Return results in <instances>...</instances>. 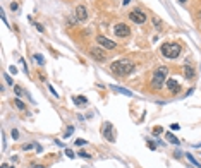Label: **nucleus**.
<instances>
[{
  "mask_svg": "<svg viewBox=\"0 0 201 168\" xmlns=\"http://www.w3.org/2000/svg\"><path fill=\"white\" fill-rule=\"evenodd\" d=\"M110 70L119 77H126L134 70V63L131 60H127V58H119V60L110 63Z\"/></svg>",
  "mask_w": 201,
  "mask_h": 168,
  "instance_id": "obj_1",
  "label": "nucleus"
},
{
  "mask_svg": "<svg viewBox=\"0 0 201 168\" xmlns=\"http://www.w3.org/2000/svg\"><path fill=\"white\" fill-rule=\"evenodd\" d=\"M167 74H169V69L165 67V65L163 67H158L153 72V76H151V88L155 91L162 89L163 84H167Z\"/></svg>",
  "mask_w": 201,
  "mask_h": 168,
  "instance_id": "obj_2",
  "label": "nucleus"
},
{
  "mask_svg": "<svg viewBox=\"0 0 201 168\" xmlns=\"http://www.w3.org/2000/svg\"><path fill=\"white\" fill-rule=\"evenodd\" d=\"M180 53V45L179 43H165L162 47V55L167 58H177Z\"/></svg>",
  "mask_w": 201,
  "mask_h": 168,
  "instance_id": "obj_3",
  "label": "nucleus"
},
{
  "mask_svg": "<svg viewBox=\"0 0 201 168\" xmlns=\"http://www.w3.org/2000/svg\"><path fill=\"white\" fill-rule=\"evenodd\" d=\"M114 33H115L117 38H127L129 34H131V29H129V26H127V24L119 22V24L114 27Z\"/></svg>",
  "mask_w": 201,
  "mask_h": 168,
  "instance_id": "obj_4",
  "label": "nucleus"
},
{
  "mask_svg": "<svg viewBox=\"0 0 201 168\" xmlns=\"http://www.w3.org/2000/svg\"><path fill=\"white\" fill-rule=\"evenodd\" d=\"M129 19H131L132 22H136V24H144L148 17H146V14H144V12L136 11V9H134V11H132L131 14H129Z\"/></svg>",
  "mask_w": 201,
  "mask_h": 168,
  "instance_id": "obj_5",
  "label": "nucleus"
},
{
  "mask_svg": "<svg viewBox=\"0 0 201 168\" xmlns=\"http://www.w3.org/2000/svg\"><path fill=\"white\" fill-rule=\"evenodd\" d=\"M90 55L93 58H95L96 62H103L107 58V53H105V50H101V48H98V47H93L90 50Z\"/></svg>",
  "mask_w": 201,
  "mask_h": 168,
  "instance_id": "obj_6",
  "label": "nucleus"
},
{
  "mask_svg": "<svg viewBox=\"0 0 201 168\" xmlns=\"http://www.w3.org/2000/svg\"><path fill=\"white\" fill-rule=\"evenodd\" d=\"M96 41L100 43L103 48H108V50H114V48L117 47L115 41H112V40H108L107 36H103V34H100V36H96Z\"/></svg>",
  "mask_w": 201,
  "mask_h": 168,
  "instance_id": "obj_7",
  "label": "nucleus"
},
{
  "mask_svg": "<svg viewBox=\"0 0 201 168\" xmlns=\"http://www.w3.org/2000/svg\"><path fill=\"white\" fill-rule=\"evenodd\" d=\"M103 136L110 142H115V132H114V125H112L110 122H107L105 127H103Z\"/></svg>",
  "mask_w": 201,
  "mask_h": 168,
  "instance_id": "obj_8",
  "label": "nucleus"
},
{
  "mask_svg": "<svg viewBox=\"0 0 201 168\" xmlns=\"http://www.w3.org/2000/svg\"><path fill=\"white\" fill-rule=\"evenodd\" d=\"M167 88H169V91L170 93H179L180 91V84L177 82V81H175V79H169V81H167Z\"/></svg>",
  "mask_w": 201,
  "mask_h": 168,
  "instance_id": "obj_9",
  "label": "nucleus"
},
{
  "mask_svg": "<svg viewBox=\"0 0 201 168\" xmlns=\"http://www.w3.org/2000/svg\"><path fill=\"white\" fill-rule=\"evenodd\" d=\"M76 17H77L79 21H84L86 17H88V11H86L84 5H77L76 7Z\"/></svg>",
  "mask_w": 201,
  "mask_h": 168,
  "instance_id": "obj_10",
  "label": "nucleus"
},
{
  "mask_svg": "<svg viewBox=\"0 0 201 168\" xmlns=\"http://www.w3.org/2000/svg\"><path fill=\"white\" fill-rule=\"evenodd\" d=\"M110 88L115 91V93H120V95H124V96H132V93L129 89H126V88H119V86H110Z\"/></svg>",
  "mask_w": 201,
  "mask_h": 168,
  "instance_id": "obj_11",
  "label": "nucleus"
},
{
  "mask_svg": "<svg viewBox=\"0 0 201 168\" xmlns=\"http://www.w3.org/2000/svg\"><path fill=\"white\" fill-rule=\"evenodd\" d=\"M184 77L186 79H193L194 77V69L191 65H184Z\"/></svg>",
  "mask_w": 201,
  "mask_h": 168,
  "instance_id": "obj_12",
  "label": "nucleus"
},
{
  "mask_svg": "<svg viewBox=\"0 0 201 168\" xmlns=\"http://www.w3.org/2000/svg\"><path fill=\"white\" fill-rule=\"evenodd\" d=\"M151 21H153V24H155V27H157V31H163V22L160 21L157 16H153L151 17Z\"/></svg>",
  "mask_w": 201,
  "mask_h": 168,
  "instance_id": "obj_13",
  "label": "nucleus"
},
{
  "mask_svg": "<svg viewBox=\"0 0 201 168\" xmlns=\"http://www.w3.org/2000/svg\"><path fill=\"white\" fill-rule=\"evenodd\" d=\"M74 103L76 105H86L88 100H86L84 96H74Z\"/></svg>",
  "mask_w": 201,
  "mask_h": 168,
  "instance_id": "obj_14",
  "label": "nucleus"
},
{
  "mask_svg": "<svg viewBox=\"0 0 201 168\" xmlns=\"http://www.w3.org/2000/svg\"><path fill=\"white\" fill-rule=\"evenodd\" d=\"M167 139H169L172 144H179V139H177V137H175L172 132H167Z\"/></svg>",
  "mask_w": 201,
  "mask_h": 168,
  "instance_id": "obj_15",
  "label": "nucleus"
},
{
  "mask_svg": "<svg viewBox=\"0 0 201 168\" xmlns=\"http://www.w3.org/2000/svg\"><path fill=\"white\" fill-rule=\"evenodd\" d=\"M14 105H16L17 108H19V110H26V105H24V103H22V101L19 100V98H16V100H14Z\"/></svg>",
  "mask_w": 201,
  "mask_h": 168,
  "instance_id": "obj_16",
  "label": "nucleus"
},
{
  "mask_svg": "<svg viewBox=\"0 0 201 168\" xmlns=\"http://www.w3.org/2000/svg\"><path fill=\"white\" fill-rule=\"evenodd\" d=\"M186 156H187V160H189V161L193 163V165H194V166H199V168H201V165H199V163H198V161H196V160H194V156H193V154H191V153H187V154H186Z\"/></svg>",
  "mask_w": 201,
  "mask_h": 168,
  "instance_id": "obj_17",
  "label": "nucleus"
},
{
  "mask_svg": "<svg viewBox=\"0 0 201 168\" xmlns=\"http://www.w3.org/2000/svg\"><path fill=\"white\" fill-rule=\"evenodd\" d=\"M33 58H35V62H38L40 65H43V63H45V60H43V55H40V53L33 55Z\"/></svg>",
  "mask_w": 201,
  "mask_h": 168,
  "instance_id": "obj_18",
  "label": "nucleus"
},
{
  "mask_svg": "<svg viewBox=\"0 0 201 168\" xmlns=\"http://www.w3.org/2000/svg\"><path fill=\"white\" fill-rule=\"evenodd\" d=\"M77 154H79L81 158H86V160H90V158H91V154H90V153H86V151H79Z\"/></svg>",
  "mask_w": 201,
  "mask_h": 168,
  "instance_id": "obj_19",
  "label": "nucleus"
},
{
  "mask_svg": "<svg viewBox=\"0 0 201 168\" xmlns=\"http://www.w3.org/2000/svg\"><path fill=\"white\" fill-rule=\"evenodd\" d=\"M4 79L7 81V84H11V86L14 84V82H12V79H11V76H9V74H4Z\"/></svg>",
  "mask_w": 201,
  "mask_h": 168,
  "instance_id": "obj_20",
  "label": "nucleus"
},
{
  "mask_svg": "<svg viewBox=\"0 0 201 168\" xmlns=\"http://www.w3.org/2000/svg\"><path fill=\"white\" fill-rule=\"evenodd\" d=\"M162 131H163L162 127H155V129H153V134H155V136H158V134H162Z\"/></svg>",
  "mask_w": 201,
  "mask_h": 168,
  "instance_id": "obj_21",
  "label": "nucleus"
},
{
  "mask_svg": "<svg viewBox=\"0 0 201 168\" xmlns=\"http://www.w3.org/2000/svg\"><path fill=\"white\" fill-rule=\"evenodd\" d=\"M14 91H16V95H17V96H21V95H22V89L19 88V86H14Z\"/></svg>",
  "mask_w": 201,
  "mask_h": 168,
  "instance_id": "obj_22",
  "label": "nucleus"
},
{
  "mask_svg": "<svg viewBox=\"0 0 201 168\" xmlns=\"http://www.w3.org/2000/svg\"><path fill=\"white\" fill-rule=\"evenodd\" d=\"M76 144H77V146H84L86 141H84V139H77V141H76Z\"/></svg>",
  "mask_w": 201,
  "mask_h": 168,
  "instance_id": "obj_23",
  "label": "nucleus"
},
{
  "mask_svg": "<svg viewBox=\"0 0 201 168\" xmlns=\"http://www.w3.org/2000/svg\"><path fill=\"white\" fill-rule=\"evenodd\" d=\"M72 131H74V129H72V127H69V129H67V131H65V137H69L71 134H72Z\"/></svg>",
  "mask_w": 201,
  "mask_h": 168,
  "instance_id": "obj_24",
  "label": "nucleus"
},
{
  "mask_svg": "<svg viewBox=\"0 0 201 168\" xmlns=\"http://www.w3.org/2000/svg\"><path fill=\"white\" fill-rule=\"evenodd\" d=\"M33 146H35V144H24V146H22V149H24V151H28V149H31Z\"/></svg>",
  "mask_w": 201,
  "mask_h": 168,
  "instance_id": "obj_25",
  "label": "nucleus"
},
{
  "mask_svg": "<svg viewBox=\"0 0 201 168\" xmlns=\"http://www.w3.org/2000/svg\"><path fill=\"white\" fill-rule=\"evenodd\" d=\"M148 147H150V149H155V147H157V144H155V142H151V141H148Z\"/></svg>",
  "mask_w": 201,
  "mask_h": 168,
  "instance_id": "obj_26",
  "label": "nucleus"
},
{
  "mask_svg": "<svg viewBox=\"0 0 201 168\" xmlns=\"http://www.w3.org/2000/svg\"><path fill=\"white\" fill-rule=\"evenodd\" d=\"M17 136H19V132H17L16 129H12V137H14V139H17Z\"/></svg>",
  "mask_w": 201,
  "mask_h": 168,
  "instance_id": "obj_27",
  "label": "nucleus"
},
{
  "mask_svg": "<svg viewBox=\"0 0 201 168\" xmlns=\"http://www.w3.org/2000/svg\"><path fill=\"white\" fill-rule=\"evenodd\" d=\"M65 154H67L69 158H74V153L71 151V149H67V151H65Z\"/></svg>",
  "mask_w": 201,
  "mask_h": 168,
  "instance_id": "obj_28",
  "label": "nucleus"
},
{
  "mask_svg": "<svg viewBox=\"0 0 201 168\" xmlns=\"http://www.w3.org/2000/svg\"><path fill=\"white\" fill-rule=\"evenodd\" d=\"M2 147H5V134L2 132Z\"/></svg>",
  "mask_w": 201,
  "mask_h": 168,
  "instance_id": "obj_29",
  "label": "nucleus"
},
{
  "mask_svg": "<svg viewBox=\"0 0 201 168\" xmlns=\"http://www.w3.org/2000/svg\"><path fill=\"white\" fill-rule=\"evenodd\" d=\"M170 129H172V131H179V125H177V124H172V125H170Z\"/></svg>",
  "mask_w": 201,
  "mask_h": 168,
  "instance_id": "obj_30",
  "label": "nucleus"
},
{
  "mask_svg": "<svg viewBox=\"0 0 201 168\" xmlns=\"http://www.w3.org/2000/svg\"><path fill=\"white\" fill-rule=\"evenodd\" d=\"M36 29H38V31H40V33H43V31H45V29H43V27L40 26V24H36Z\"/></svg>",
  "mask_w": 201,
  "mask_h": 168,
  "instance_id": "obj_31",
  "label": "nucleus"
},
{
  "mask_svg": "<svg viewBox=\"0 0 201 168\" xmlns=\"http://www.w3.org/2000/svg\"><path fill=\"white\" fill-rule=\"evenodd\" d=\"M129 2H131V0H122V4H124V5H127Z\"/></svg>",
  "mask_w": 201,
  "mask_h": 168,
  "instance_id": "obj_32",
  "label": "nucleus"
},
{
  "mask_svg": "<svg viewBox=\"0 0 201 168\" xmlns=\"http://www.w3.org/2000/svg\"><path fill=\"white\" fill-rule=\"evenodd\" d=\"M179 2H186V0H179Z\"/></svg>",
  "mask_w": 201,
  "mask_h": 168,
  "instance_id": "obj_33",
  "label": "nucleus"
}]
</instances>
